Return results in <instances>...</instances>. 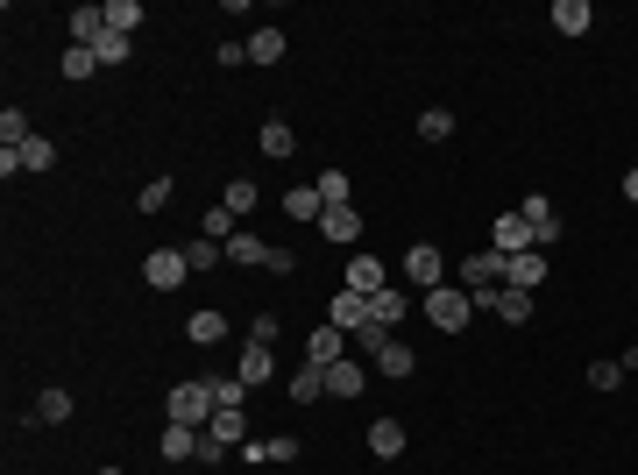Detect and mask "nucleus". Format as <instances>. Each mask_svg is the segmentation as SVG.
<instances>
[{
    "instance_id": "nucleus-1",
    "label": "nucleus",
    "mask_w": 638,
    "mask_h": 475,
    "mask_svg": "<svg viewBox=\"0 0 638 475\" xmlns=\"http://www.w3.org/2000/svg\"><path fill=\"white\" fill-rule=\"evenodd\" d=\"M164 412H171V426H199V433H206V419H213L220 405H213V390H206V376H192V383H178L171 398H164Z\"/></svg>"
},
{
    "instance_id": "nucleus-2",
    "label": "nucleus",
    "mask_w": 638,
    "mask_h": 475,
    "mask_svg": "<svg viewBox=\"0 0 638 475\" xmlns=\"http://www.w3.org/2000/svg\"><path fill=\"white\" fill-rule=\"evenodd\" d=\"M419 305H426V320H433L440 334H461V327H468V312H475V298H468L461 284H440V291H426Z\"/></svg>"
},
{
    "instance_id": "nucleus-3",
    "label": "nucleus",
    "mask_w": 638,
    "mask_h": 475,
    "mask_svg": "<svg viewBox=\"0 0 638 475\" xmlns=\"http://www.w3.org/2000/svg\"><path fill=\"white\" fill-rule=\"evenodd\" d=\"M405 284L426 298V291H440L447 284V256L433 249V242H419V249H405Z\"/></svg>"
},
{
    "instance_id": "nucleus-4",
    "label": "nucleus",
    "mask_w": 638,
    "mask_h": 475,
    "mask_svg": "<svg viewBox=\"0 0 638 475\" xmlns=\"http://www.w3.org/2000/svg\"><path fill=\"white\" fill-rule=\"evenodd\" d=\"M185 277H192L185 249H149V256H142V284H149V291H178Z\"/></svg>"
},
{
    "instance_id": "nucleus-5",
    "label": "nucleus",
    "mask_w": 638,
    "mask_h": 475,
    "mask_svg": "<svg viewBox=\"0 0 638 475\" xmlns=\"http://www.w3.org/2000/svg\"><path fill=\"white\" fill-rule=\"evenodd\" d=\"M525 227H532V249H553V242H561V213H553V199L546 192H525Z\"/></svg>"
},
{
    "instance_id": "nucleus-6",
    "label": "nucleus",
    "mask_w": 638,
    "mask_h": 475,
    "mask_svg": "<svg viewBox=\"0 0 638 475\" xmlns=\"http://www.w3.org/2000/svg\"><path fill=\"white\" fill-rule=\"evenodd\" d=\"M327 327H341V334H348V341H355V334H362V327H369V298H362V291H348V284H341V291H334V298H327Z\"/></svg>"
},
{
    "instance_id": "nucleus-7",
    "label": "nucleus",
    "mask_w": 638,
    "mask_h": 475,
    "mask_svg": "<svg viewBox=\"0 0 638 475\" xmlns=\"http://www.w3.org/2000/svg\"><path fill=\"white\" fill-rule=\"evenodd\" d=\"M475 305H490L497 320H511V327H525L532 320V291H511V284H497V291H468Z\"/></svg>"
},
{
    "instance_id": "nucleus-8",
    "label": "nucleus",
    "mask_w": 638,
    "mask_h": 475,
    "mask_svg": "<svg viewBox=\"0 0 638 475\" xmlns=\"http://www.w3.org/2000/svg\"><path fill=\"white\" fill-rule=\"evenodd\" d=\"M497 284H504V256L497 249H475L461 263V291H497Z\"/></svg>"
},
{
    "instance_id": "nucleus-9",
    "label": "nucleus",
    "mask_w": 638,
    "mask_h": 475,
    "mask_svg": "<svg viewBox=\"0 0 638 475\" xmlns=\"http://www.w3.org/2000/svg\"><path fill=\"white\" fill-rule=\"evenodd\" d=\"M490 249H497V256H525V249H532V227H525V213H497V227H490Z\"/></svg>"
},
{
    "instance_id": "nucleus-10",
    "label": "nucleus",
    "mask_w": 638,
    "mask_h": 475,
    "mask_svg": "<svg viewBox=\"0 0 638 475\" xmlns=\"http://www.w3.org/2000/svg\"><path fill=\"white\" fill-rule=\"evenodd\" d=\"M305 362H319V369L348 362V334H341V327H312V334H305Z\"/></svg>"
},
{
    "instance_id": "nucleus-11",
    "label": "nucleus",
    "mask_w": 638,
    "mask_h": 475,
    "mask_svg": "<svg viewBox=\"0 0 638 475\" xmlns=\"http://www.w3.org/2000/svg\"><path fill=\"white\" fill-rule=\"evenodd\" d=\"M185 341H192V348H220V341H227V312H220V305H199L192 320H185Z\"/></svg>"
},
{
    "instance_id": "nucleus-12",
    "label": "nucleus",
    "mask_w": 638,
    "mask_h": 475,
    "mask_svg": "<svg viewBox=\"0 0 638 475\" xmlns=\"http://www.w3.org/2000/svg\"><path fill=\"white\" fill-rule=\"evenodd\" d=\"M412 312V284H383L376 298H369V320H383L390 334H397V320Z\"/></svg>"
},
{
    "instance_id": "nucleus-13",
    "label": "nucleus",
    "mask_w": 638,
    "mask_h": 475,
    "mask_svg": "<svg viewBox=\"0 0 638 475\" xmlns=\"http://www.w3.org/2000/svg\"><path fill=\"white\" fill-rule=\"evenodd\" d=\"M319 234H327L334 249H348V242H362V213L355 206H327L319 213Z\"/></svg>"
},
{
    "instance_id": "nucleus-14",
    "label": "nucleus",
    "mask_w": 638,
    "mask_h": 475,
    "mask_svg": "<svg viewBox=\"0 0 638 475\" xmlns=\"http://www.w3.org/2000/svg\"><path fill=\"white\" fill-rule=\"evenodd\" d=\"M504 284H511V291H539V284H546V256H539V249L504 256Z\"/></svg>"
},
{
    "instance_id": "nucleus-15",
    "label": "nucleus",
    "mask_w": 638,
    "mask_h": 475,
    "mask_svg": "<svg viewBox=\"0 0 638 475\" xmlns=\"http://www.w3.org/2000/svg\"><path fill=\"white\" fill-rule=\"evenodd\" d=\"M362 390H369V369H362L355 355L327 369V398H348V405H355V398H362Z\"/></svg>"
},
{
    "instance_id": "nucleus-16",
    "label": "nucleus",
    "mask_w": 638,
    "mask_h": 475,
    "mask_svg": "<svg viewBox=\"0 0 638 475\" xmlns=\"http://www.w3.org/2000/svg\"><path fill=\"white\" fill-rule=\"evenodd\" d=\"M383 284H390V270H383L376 256H362V249H355V256H348V291H362V298H376Z\"/></svg>"
},
{
    "instance_id": "nucleus-17",
    "label": "nucleus",
    "mask_w": 638,
    "mask_h": 475,
    "mask_svg": "<svg viewBox=\"0 0 638 475\" xmlns=\"http://www.w3.org/2000/svg\"><path fill=\"white\" fill-rule=\"evenodd\" d=\"M64 419H71V390H64V383H50L43 398H36V412H29L22 426H64Z\"/></svg>"
},
{
    "instance_id": "nucleus-18",
    "label": "nucleus",
    "mask_w": 638,
    "mask_h": 475,
    "mask_svg": "<svg viewBox=\"0 0 638 475\" xmlns=\"http://www.w3.org/2000/svg\"><path fill=\"white\" fill-rule=\"evenodd\" d=\"M319 213H327L319 185H291V192H284V220H291V227H305V220H319Z\"/></svg>"
},
{
    "instance_id": "nucleus-19",
    "label": "nucleus",
    "mask_w": 638,
    "mask_h": 475,
    "mask_svg": "<svg viewBox=\"0 0 638 475\" xmlns=\"http://www.w3.org/2000/svg\"><path fill=\"white\" fill-rule=\"evenodd\" d=\"M369 454H376V461H397V454H405V419H376V426H369Z\"/></svg>"
},
{
    "instance_id": "nucleus-20",
    "label": "nucleus",
    "mask_w": 638,
    "mask_h": 475,
    "mask_svg": "<svg viewBox=\"0 0 638 475\" xmlns=\"http://www.w3.org/2000/svg\"><path fill=\"white\" fill-rule=\"evenodd\" d=\"M589 22H596L589 0H553V29L561 36H589Z\"/></svg>"
},
{
    "instance_id": "nucleus-21",
    "label": "nucleus",
    "mask_w": 638,
    "mask_h": 475,
    "mask_svg": "<svg viewBox=\"0 0 638 475\" xmlns=\"http://www.w3.org/2000/svg\"><path fill=\"white\" fill-rule=\"evenodd\" d=\"M327 398V369L319 362H298V376H291V405H319Z\"/></svg>"
},
{
    "instance_id": "nucleus-22",
    "label": "nucleus",
    "mask_w": 638,
    "mask_h": 475,
    "mask_svg": "<svg viewBox=\"0 0 638 475\" xmlns=\"http://www.w3.org/2000/svg\"><path fill=\"white\" fill-rule=\"evenodd\" d=\"M156 454H164V461H199V426H164Z\"/></svg>"
},
{
    "instance_id": "nucleus-23",
    "label": "nucleus",
    "mask_w": 638,
    "mask_h": 475,
    "mask_svg": "<svg viewBox=\"0 0 638 475\" xmlns=\"http://www.w3.org/2000/svg\"><path fill=\"white\" fill-rule=\"evenodd\" d=\"M256 142H263V156H291V149H298V128H291L284 114H270V121L256 128Z\"/></svg>"
},
{
    "instance_id": "nucleus-24",
    "label": "nucleus",
    "mask_w": 638,
    "mask_h": 475,
    "mask_svg": "<svg viewBox=\"0 0 638 475\" xmlns=\"http://www.w3.org/2000/svg\"><path fill=\"white\" fill-rule=\"evenodd\" d=\"M100 36H107V8H71V43L78 50H93Z\"/></svg>"
},
{
    "instance_id": "nucleus-25",
    "label": "nucleus",
    "mask_w": 638,
    "mask_h": 475,
    "mask_svg": "<svg viewBox=\"0 0 638 475\" xmlns=\"http://www.w3.org/2000/svg\"><path fill=\"white\" fill-rule=\"evenodd\" d=\"M227 263H242V270H256V263H270V242H263V234H234V242H227Z\"/></svg>"
},
{
    "instance_id": "nucleus-26",
    "label": "nucleus",
    "mask_w": 638,
    "mask_h": 475,
    "mask_svg": "<svg viewBox=\"0 0 638 475\" xmlns=\"http://www.w3.org/2000/svg\"><path fill=\"white\" fill-rule=\"evenodd\" d=\"M270 376H277V348H256V341H249V348H242V383L256 390V383H270Z\"/></svg>"
},
{
    "instance_id": "nucleus-27",
    "label": "nucleus",
    "mask_w": 638,
    "mask_h": 475,
    "mask_svg": "<svg viewBox=\"0 0 638 475\" xmlns=\"http://www.w3.org/2000/svg\"><path fill=\"white\" fill-rule=\"evenodd\" d=\"M206 433H213L220 447H242V440H249V412H213Z\"/></svg>"
},
{
    "instance_id": "nucleus-28",
    "label": "nucleus",
    "mask_w": 638,
    "mask_h": 475,
    "mask_svg": "<svg viewBox=\"0 0 638 475\" xmlns=\"http://www.w3.org/2000/svg\"><path fill=\"white\" fill-rule=\"evenodd\" d=\"M206 390H213V405H220V412H242V398H249V383H242V376H206Z\"/></svg>"
},
{
    "instance_id": "nucleus-29",
    "label": "nucleus",
    "mask_w": 638,
    "mask_h": 475,
    "mask_svg": "<svg viewBox=\"0 0 638 475\" xmlns=\"http://www.w3.org/2000/svg\"><path fill=\"white\" fill-rule=\"evenodd\" d=\"M128 50H135V36H121V29H107V36L93 43V57H100V71H114V64H128Z\"/></svg>"
},
{
    "instance_id": "nucleus-30",
    "label": "nucleus",
    "mask_w": 638,
    "mask_h": 475,
    "mask_svg": "<svg viewBox=\"0 0 638 475\" xmlns=\"http://www.w3.org/2000/svg\"><path fill=\"white\" fill-rule=\"evenodd\" d=\"M256 199H263V192H256V185H249V178H234V185H227V192H220V206H227V213H234V220H249V213H256Z\"/></svg>"
},
{
    "instance_id": "nucleus-31",
    "label": "nucleus",
    "mask_w": 638,
    "mask_h": 475,
    "mask_svg": "<svg viewBox=\"0 0 638 475\" xmlns=\"http://www.w3.org/2000/svg\"><path fill=\"white\" fill-rule=\"evenodd\" d=\"M376 369H383V376H397V383H405V376H412V369H419V355H412V348H405V341H390V348H383V355H376Z\"/></svg>"
},
{
    "instance_id": "nucleus-32",
    "label": "nucleus",
    "mask_w": 638,
    "mask_h": 475,
    "mask_svg": "<svg viewBox=\"0 0 638 475\" xmlns=\"http://www.w3.org/2000/svg\"><path fill=\"white\" fill-rule=\"evenodd\" d=\"M185 263H192V277H199V270H220V263H227V249L199 234V242H185Z\"/></svg>"
},
{
    "instance_id": "nucleus-33",
    "label": "nucleus",
    "mask_w": 638,
    "mask_h": 475,
    "mask_svg": "<svg viewBox=\"0 0 638 475\" xmlns=\"http://www.w3.org/2000/svg\"><path fill=\"white\" fill-rule=\"evenodd\" d=\"M284 57V29H256L249 36V64H277Z\"/></svg>"
},
{
    "instance_id": "nucleus-34",
    "label": "nucleus",
    "mask_w": 638,
    "mask_h": 475,
    "mask_svg": "<svg viewBox=\"0 0 638 475\" xmlns=\"http://www.w3.org/2000/svg\"><path fill=\"white\" fill-rule=\"evenodd\" d=\"M15 156H22V171H50V164H57V149H50V135H29V142H22Z\"/></svg>"
},
{
    "instance_id": "nucleus-35",
    "label": "nucleus",
    "mask_w": 638,
    "mask_h": 475,
    "mask_svg": "<svg viewBox=\"0 0 638 475\" xmlns=\"http://www.w3.org/2000/svg\"><path fill=\"white\" fill-rule=\"evenodd\" d=\"M199 234H206V242H220V249H227V242H234V234H242V227H234V213H227V206H213V213L199 220Z\"/></svg>"
},
{
    "instance_id": "nucleus-36",
    "label": "nucleus",
    "mask_w": 638,
    "mask_h": 475,
    "mask_svg": "<svg viewBox=\"0 0 638 475\" xmlns=\"http://www.w3.org/2000/svg\"><path fill=\"white\" fill-rule=\"evenodd\" d=\"M319 199H327V206H355V185H348V171H319Z\"/></svg>"
},
{
    "instance_id": "nucleus-37",
    "label": "nucleus",
    "mask_w": 638,
    "mask_h": 475,
    "mask_svg": "<svg viewBox=\"0 0 638 475\" xmlns=\"http://www.w3.org/2000/svg\"><path fill=\"white\" fill-rule=\"evenodd\" d=\"M624 383V362L610 355V362H589V390H596V398H610V390Z\"/></svg>"
},
{
    "instance_id": "nucleus-38",
    "label": "nucleus",
    "mask_w": 638,
    "mask_h": 475,
    "mask_svg": "<svg viewBox=\"0 0 638 475\" xmlns=\"http://www.w3.org/2000/svg\"><path fill=\"white\" fill-rule=\"evenodd\" d=\"M447 135H454V114L447 107H426L419 114V142H447Z\"/></svg>"
},
{
    "instance_id": "nucleus-39",
    "label": "nucleus",
    "mask_w": 638,
    "mask_h": 475,
    "mask_svg": "<svg viewBox=\"0 0 638 475\" xmlns=\"http://www.w3.org/2000/svg\"><path fill=\"white\" fill-rule=\"evenodd\" d=\"M135 22H142V0H107V29L135 36Z\"/></svg>"
},
{
    "instance_id": "nucleus-40",
    "label": "nucleus",
    "mask_w": 638,
    "mask_h": 475,
    "mask_svg": "<svg viewBox=\"0 0 638 475\" xmlns=\"http://www.w3.org/2000/svg\"><path fill=\"white\" fill-rule=\"evenodd\" d=\"M22 142H29V114L8 107V114H0V149H22Z\"/></svg>"
},
{
    "instance_id": "nucleus-41",
    "label": "nucleus",
    "mask_w": 638,
    "mask_h": 475,
    "mask_svg": "<svg viewBox=\"0 0 638 475\" xmlns=\"http://www.w3.org/2000/svg\"><path fill=\"white\" fill-rule=\"evenodd\" d=\"M171 192H178L171 178H149V185L135 192V206H142V213H164V206H171Z\"/></svg>"
},
{
    "instance_id": "nucleus-42",
    "label": "nucleus",
    "mask_w": 638,
    "mask_h": 475,
    "mask_svg": "<svg viewBox=\"0 0 638 475\" xmlns=\"http://www.w3.org/2000/svg\"><path fill=\"white\" fill-rule=\"evenodd\" d=\"M277 334H284L277 312H256V320H249V341H256V348H277Z\"/></svg>"
},
{
    "instance_id": "nucleus-43",
    "label": "nucleus",
    "mask_w": 638,
    "mask_h": 475,
    "mask_svg": "<svg viewBox=\"0 0 638 475\" xmlns=\"http://www.w3.org/2000/svg\"><path fill=\"white\" fill-rule=\"evenodd\" d=\"M390 341H397V334H390V327H383V320H369V327H362V334H355V348H362V355H383V348H390Z\"/></svg>"
},
{
    "instance_id": "nucleus-44",
    "label": "nucleus",
    "mask_w": 638,
    "mask_h": 475,
    "mask_svg": "<svg viewBox=\"0 0 638 475\" xmlns=\"http://www.w3.org/2000/svg\"><path fill=\"white\" fill-rule=\"evenodd\" d=\"M93 71H100V57H93V50H78V43L64 50V78H93Z\"/></svg>"
},
{
    "instance_id": "nucleus-45",
    "label": "nucleus",
    "mask_w": 638,
    "mask_h": 475,
    "mask_svg": "<svg viewBox=\"0 0 638 475\" xmlns=\"http://www.w3.org/2000/svg\"><path fill=\"white\" fill-rule=\"evenodd\" d=\"M227 454H234V447H220V440H213V433H199V468H220V461H227Z\"/></svg>"
},
{
    "instance_id": "nucleus-46",
    "label": "nucleus",
    "mask_w": 638,
    "mask_h": 475,
    "mask_svg": "<svg viewBox=\"0 0 638 475\" xmlns=\"http://www.w3.org/2000/svg\"><path fill=\"white\" fill-rule=\"evenodd\" d=\"M263 270H277V277H298V256H291V249H270V263H263Z\"/></svg>"
},
{
    "instance_id": "nucleus-47",
    "label": "nucleus",
    "mask_w": 638,
    "mask_h": 475,
    "mask_svg": "<svg viewBox=\"0 0 638 475\" xmlns=\"http://www.w3.org/2000/svg\"><path fill=\"white\" fill-rule=\"evenodd\" d=\"M624 199H631V206H638V164H631V171H624Z\"/></svg>"
},
{
    "instance_id": "nucleus-48",
    "label": "nucleus",
    "mask_w": 638,
    "mask_h": 475,
    "mask_svg": "<svg viewBox=\"0 0 638 475\" xmlns=\"http://www.w3.org/2000/svg\"><path fill=\"white\" fill-rule=\"evenodd\" d=\"M100 475H128V468H100Z\"/></svg>"
}]
</instances>
